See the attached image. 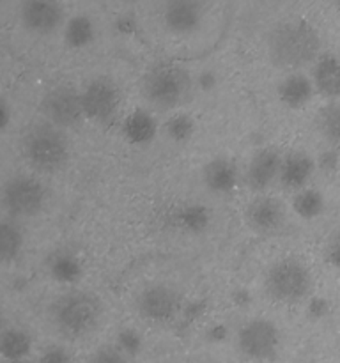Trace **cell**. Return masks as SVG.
Listing matches in <instances>:
<instances>
[{
    "mask_svg": "<svg viewBox=\"0 0 340 363\" xmlns=\"http://www.w3.org/2000/svg\"><path fill=\"white\" fill-rule=\"evenodd\" d=\"M321 38L314 25L305 20L287 21L269 34L268 53L275 66L282 69H300L317 59Z\"/></svg>",
    "mask_w": 340,
    "mask_h": 363,
    "instance_id": "cell-1",
    "label": "cell"
},
{
    "mask_svg": "<svg viewBox=\"0 0 340 363\" xmlns=\"http://www.w3.org/2000/svg\"><path fill=\"white\" fill-rule=\"evenodd\" d=\"M50 318L64 337L81 339L91 335L101 323V301L87 291H67L53 300Z\"/></svg>",
    "mask_w": 340,
    "mask_h": 363,
    "instance_id": "cell-2",
    "label": "cell"
},
{
    "mask_svg": "<svg viewBox=\"0 0 340 363\" xmlns=\"http://www.w3.org/2000/svg\"><path fill=\"white\" fill-rule=\"evenodd\" d=\"M21 152L32 169L42 174H53L66 167L69 160V142L60 128L50 123H38L25 131Z\"/></svg>",
    "mask_w": 340,
    "mask_h": 363,
    "instance_id": "cell-3",
    "label": "cell"
},
{
    "mask_svg": "<svg viewBox=\"0 0 340 363\" xmlns=\"http://www.w3.org/2000/svg\"><path fill=\"white\" fill-rule=\"evenodd\" d=\"M191 77L177 64L163 62L154 66L142 78V94L145 101L159 110H172L186 103L191 96Z\"/></svg>",
    "mask_w": 340,
    "mask_h": 363,
    "instance_id": "cell-4",
    "label": "cell"
},
{
    "mask_svg": "<svg viewBox=\"0 0 340 363\" xmlns=\"http://www.w3.org/2000/svg\"><path fill=\"white\" fill-rule=\"evenodd\" d=\"M266 293L278 303L296 305L307 300L312 291V275L298 259H282L266 273Z\"/></svg>",
    "mask_w": 340,
    "mask_h": 363,
    "instance_id": "cell-5",
    "label": "cell"
},
{
    "mask_svg": "<svg viewBox=\"0 0 340 363\" xmlns=\"http://www.w3.org/2000/svg\"><path fill=\"white\" fill-rule=\"evenodd\" d=\"M46 188L38 177L14 176L6 181L0 191V206L11 218H32L46 204Z\"/></svg>",
    "mask_w": 340,
    "mask_h": 363,
    "instance_id": "cell-6",
    "label": "cell"
},
{
    "mask_svg": "<svg viewBox=\"0 0 340 363\" xmlns=\"http://www.w3.org/2000/svg\"><path fill=\"white\" fill-rule=\"evenodd\" d=\"M81 94V106H84V117L99 126L113 123L119 113L123 94L120 89L112 78L98 77L85 85Z\"/></svg>",
    "mask_w": 340,
    "mask_h": 363,
    "instance_id": "cell-7",
    "label": "cell"
},
{
    "mask_svg": "<svg viewBox=\"0 0 340 363\" xmlns=\"http://www.w3.org/2000/svg\"><path fill=\"white\" fill-rule=\"evenodd\" d=\"M278 328L268 319H251L237 333V350L250 360L268 362L278 353Z\"/></svg>",
    "mask_w": 340,
    "mask_h": 363,
    "instance_id": "cell-8",
    "label": "cell"
},
{
    "mask_svg": "<svg viewBox=\"0 0 340 363\" xmlns=\"http://www.w3.org/2000/svg\"><path fill=\"white\" fill-rule=\"evenodd\" d=\"M41 112L46 123L60 130L76 126L84 119L81 94L69 85H57L42 98Z\"/></svg>",
    "mask_w": 340,
    "mask_h": 363,
    "instance_id": "cell-9",
    "label": "cell"
},
{
    "mask_svg": "<svg viewBox=\"0 0 340 363\" xmlns=\"http://www.w3.org/2000/svg\"><path fill=\"white\" fill-rule=\"evenodd\" d=\"M137 312L151 323H166L181 311V294L170 286L152 284L137 296Z\"/></svg>",
    "mask_w": 340,
    "mask_h": 363,
    "instance_id": "cell-10",
    "label": "cell"
},
{
    "mask_svg": "<svg viewBox=\"0 0 340 363\" xmlns=\"http://www.w3.org/2000/svg\"><path fill=\"white\" fill-rule=\"evenodd\" d=\"M162 16L166 30L176 35H188L200 28L205 6L202 0H165Z\"/></svg>",
    "mask_w": 340,
    "mask_h": 363,
    "instance_id": "cell-11",
    "label": "cell"
},
{
    "mask_svg": "<svg viewBox=\"0 0 340 363\" xmlns=\"http://www.w3.org/2000/svg\"><path fill=\"white\" fill-rule=\"evenodd\" d=\"M20 16L28 32L48 35L62 25L64 9L57 0H23Z\"/></svg>",
    "mask_w": 340,
    "mask_h": 363,
    "instance_id": "cell-12",
    "label": "cell"
},
{
    "mask_svg": "<svg viewBox=\"0 0 340 363\" xmlns=\"http://www.w3.org/2000/svg\"><path fill=\"white\" fill-rule=\"evenodd\" d=\"M248 227L259 234H275L285 223V208L275 197H257L248 204L244 213Z\"/></svg>",
    "mask_w": 340,
    "mask_h": 363,
    "instance_id": "cell-13",
    "label": "cell"
},
{
    "mask_svg": "<svg viewBox=\"0 0 340 363\" xmlns=\"http://www.w3.org/2000/svg\"><path fill=\"white\" fill-rule=\"evenodd\" d=\"M282 156L276 149L264 147L251 156L246 169V184L251 191H266L278 179Z\"/></svg>",
    "mask_w": 340,
    "mask_h": 363,
    "instance_id": "cell-14",
    "label": "cell"
},
{
    "mask_svg": "<svg viewBox=\"0 0 340 363\" xmlns=\"http://www.w3.org/2000/svg\"><path fill=\"white\" fill-rule=\"evenodd\" d=\"M312 85L322 98H340V57L326 53L315 62Z\"/></svg>",
    "mask_w": 340,
    "mask_h": 363,
    "instance_id": "cell-15",
    "label": "cell"
},
{
    "mask_svg": "<svg viewBox=\"0 0 340 363\" xmlns=\"http://www.w3.org/2000/svg\"><path fill=\"white\" fill-rule=\"evenodd\" d=\"M315 170L314 160L305 152H290L282 158L278 179L287 190H301Z\"/></svg>",
    "mask_w": 340,
    "mask_h": 363,
    "instance_id": "cell-16",
    "label": "cell"
},
{
    "mask_svg": "<svg viewBox=\"0 0 340 363\" xmlns=\"http://www.w3.org/2000/svg\"><path fill=\"white\" fill-rule=\"evenodd\" d=\"M202 177L212 194H230L237 186V167L229 158H215L204 167Z\"/></svg>",
    "mask_w": 340,
    "mask_h": 363,
    "instance_id": "cell-17",
    "label": "cell"
},
{
    "mask_svg": "<svg viewBox=\"0 0 340 363\" xmlns=\"http://www.w3.org/2000/svg\"><path fill=\"white\" fill-rule=\"evenodd\" d=\"M314 96V85L310 78L301 73H293L283 78L278 85V98L289 108H301Z\"/></svg>",
    "mask_w": 340,
    "mask_h": 363,
    "instance_id": "cell-18",
    "label": "cell"
},
{
    "mask_svg": "<svg viewBox=\"0 0 340 363\" xmlns=\"http://www.w3.org/2000/svg\"><path fill=\"white\" fill-rule=\"evenodd\" d=\"M156 130V121L145 110H135L130 116L126 117L123 124V135L130 144L135 145H145L154 138Z\"/></svg>",
    "mask_w": 340,
    "mask_h": 363,
    "instance_id": "cell-19",
    "label": "cell"
},
{
    "mask_svg": "<svg viewBox=\"0 0 340 363\" xmlns=\"http://www.w3.org/2000/svg\"><path fill=\"white\" fill-rule=\"evenodd\" d=\"M48 273L55 282L74 284L81 279V262L74 254L67 250H57L48 257Z\"/></svg>",
    "mask_w": 340,
    "mask_h": 363,
    "instance_id": "cell-20",
    "label": "cell"
},
{
    "mask_svg": "<svg viewBox=\"0 0 340 363\" xmlns=\"http://www.w3.org/2000/svg\"><path fill=\"white\" fill-rule=\"evenodd\" d=\"M32 350V339L21 330H6L0 337V354L11 360H25Z\"/></svg>",
    "mask_w": 340,
    "mask_h": 363,
    "instance_id": "cell-21",
    "label": "cell"
},
{
    "mask_svg": "<svg viewBox=\"0 0 340 363\" xmlns=\"http://www.w3.org/2000/svg\"><path fill=\"white\" fill-rule=\"evenodd\" d=\"M64 39L69 48H85L87 45H91L94 39V23L91 18L85 14L71 18L64 30Z\"/></svg>",
    "mask_w": 340,
    "mask_h": 363,
    "instance_id": "cell-22",
    "label": "cell"
},
{
    "mask_svg": "<svg viewBox=\"0 0 340 363\" xmlns=\"http://www.w3.org/2000/svg\"><path fill=\"white\" fill-rule=\"evenodd\" d=\"M21 247H23V234L20 227L7 220H0V264L14 261Z\"/></svg>",
    "mask_w": 340,
    "mask_h": 363,
    "instance_id": "cell-23",
    "label": "cell"
},
{
    "mask_svg": "<svg viewBox=\"0 0 340 363\" xmlns=\"http://www.w3.org/2000/svg\"><path fill=\"white\" fill-rule=\"evenodd\" d=\"M317 128L333 147L340 149V101L329 103L319 112Z\"/></svg>",
    "mask_w": 340,
    "mask_h": 363,
    "instance_id": "cell-24",
    "label": "cell"
},
{
    "mask_svg": "<svg viewBox=\"0 0 340 363\" xmlns=\"http://www.w3.org/2000/svg\"><path fill=\"white\" fill-rule=\"evenodd\" d=\"M293 209L296 211L298 216L305 220H312L315 216H319L324 209V197H322L321 191L312 190V188H307V190L298 191V195L293 201Z\"/></svg>",
    "mask_w": 340,
    "mask_h": 363,
    "instance_id": "cell-25",
    "label": "cell"
},
{
    "mask_svg": "<svg viewBox=\"0 0 340 363\" xmlns=\"http://www.w3.org/2000/svg\"><path fill=\"white\" fill-rule=\"evenodd\" d=\"M179 225L188 233H202L209 225V213L202 206H188L179 213Z\"/></svg>",
    "mask_w": 340,
    "mask_h": 363,
    "instance_id": "cell-26",
    "label": "cell"
},
{
    "mask_svg": "<svg viewBox=\"0 0 340 363\" xmlns=\"http://www.w3.org/2000/svg\"><path fill=\"white\" fill-rule=\"evenodd\" d=\"M193 126L195 124L190 117L184 116V113H177V116L170 117V119L166 121V137L172 142H176V144H184V142L190 140L191 135H193Z\"/></svg>",
    "mask_w": 340,
    "mask_h": 363,
    "instance_id": "cell-27",
    "label": "cell"
},
{
    "mask_svg": "<svg viewBox=\"0 0 340 363\" xmlns=\"http://www.w3.org/2000/svg\"><path fill=\"white\" fill-rule=\"evenodd\" d=\"M89 363H130L128 357L117 346H103L89 358Z\"/></svg>",
    "mask_w": 340,
    "mask_h": 363,
    "instance_id": "cell-28",
    "label": "cell"
},
{
    "mask_svg": "<svg viewBox=\"0 0 340 363\" xmlns=\"http://www.w3.org/2000/svg\"><path fill=\"white\" fill-rule=\"evenodd\" d=\"M119 342H117V347L123 351L126 357H135V354L140 351L142 347V339L135 330H124V332L119 333Z\"/></svg>",
    "mask_w": 340,
    "mask_h": 363,
    "instance_id": "cell-29",
    "label": "cell"
},
{
    "mask_svg": "<svg viewBox=\"0 0 340 363\" xmlns=\"http://www.w3.org/2000/svg\"><path fill=\"white\" fill-rule=\"evenodd\" d=\"M324 259L329 266L340 269V230L333 233L329 240L326 241Z\"/></svg>",
    "mask_w": 340,
    "mask_h": 363,
    "instance_id": "cell-30",
    "label": "cell"
},
{
    "mask_svg": "<svg viewBox=\"0 0 340 363\" xmlns=\"http://www.w3.org/2000/svg\"><path fill=\"white\" fill-rule=\"evenodd\" d=\"M39 363H73V360H71L69 353L64 347L52 346L42 351Z\"/></svg>",
    "mask_w": 340,
    "mask_h": 363,
    "instance_id": "cell-31",
    "label": "cell"
},
{
    "mask_svg": "<svg viewBox=\"0 0 340 363\" xmlns=\"http://www.w3.org/2000/svg\"><path fill=\"white\" fill-rule=\"evenodd\" d=\"M329 312V303L324 298H312L310 303H308V315L314 319H322L326 318Z\"/></svg>",
    "mask_w": 340,
    "mask_h": 363,
    "instance_id": "cell-32",
    "label": "cell"
},
{
    "mask_svg": "<svg viewBox=\"0 0 340 363\" xmlns=\"http://www.w3.org/2000/svg\"><path fill=\"white\" fill-rule=\"evenodd\" d=\"M216 82H218V78L212 71H202L197 78V84L202 91H212L216 87Z\"/></svg>",
    "mask_w": 340,
    "mask_h": 363,
    "instance_id": "cell-33",
    "label": "cell"
},
{
    "mask_svg": "<svg viewBox=\"0 0 340 363\" xmlns=\"http://www.w3.org/2000/svg\"><path fill=\"white\" fill-rule=\"evenodd\" d=\"M9 121H11L9 105L0 98V131H4L7 126H9Z\"/></svg>",
    "mask_w": 340,
    "mask_h": 363,
    "instance_id": "cell-34",
    "label": "cell"
},
{
    "mask_svg": "<svg viewBox=\"0 0 340 363\" xmlns=\"http://www.w3.org/2000/svg\"><path fill=\"white\" fill-rule=\"evenodd\" d=\"M322 169H328V170H333L336 167V155L335 152H324V156H322Z\"/></svg>",
    "mask_w": 340,
    "mask_h": 363,
    "instance_id": "cell-35",
    "label": "cell"
},
{
    "mask_svg": "<svg viewBox=\"0 0 340 363\" xmlns=\"http://www.w3.org/2000/svg\"><path fill=\"white\" fill-rule=\"evenodd\" d=\"M209 335H211L212 340H222V339H225L227 332L223 326H216V328L211 330V333H209Z\"/></svg>",
    "mask_w": 340,
    "mask_h": 363,
    "instance_id": "cell-36",
    "label": "cell"
},
{
    "mask_svg": "<svg viewBox=\"0 0 340 363\" xmlns=\"http://www.w3.org/2000/svg\"><path fill=\"white\" fill-rule=\"evenodd\" d=\"M6 318H4V314L0 312V337H2V333L6 332Z\"/></svg>",
    "mask_w": 340,
    "mask_h": 363,
    "instance_id": "cell-37",
    "label": "cell"
},
{
    "mask_svg": "<svg viewBox=\"0 0 340 363\" xmlns=\"http://www.w3.org/2000/svg\"><path fill=\"white\" fill-rule=\"evenodd\" d=\"M6 363H30L28 360H11V362H6Z\"/></svg>",
    "mask_w": 340,
    "mask_h": 363,
    "instance_id": "cell-38",
    "label": "cell"
},
{
    "mask_svg": "<svg viewBox=\"0 0 340 363\" xmlns=\"http://www.w3.org/2000/svg\"><path fill=\"white\" fill-rule=\"evenodd\" d=\"M335 4H336V7H339V9H340V0H335Z\"/></svg>",
    "mask_w": 340,
    "mask_h": 363,
    "instance_id": "cell-39",
    "label": "cell"
}]
</instances>
